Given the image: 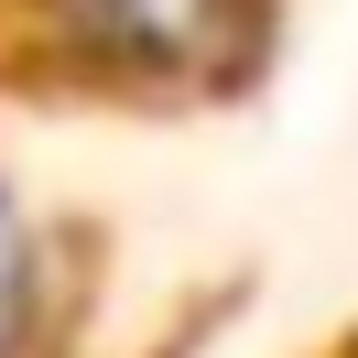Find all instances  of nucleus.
Returning a JSON list of instances; mask_svg holds the SVG:
<instances>
[{"instance_id":"f257e3e1","label":"nucleus","mask_w":358,"mask_h":358,"mask_svg":"<svg viewBox=\"0 0 358 358\" xmlns=\"http://www.w3.org/2000/svg\"><path fill=\"white\" fill-rule=\"evenodd\" d=\"M228 0H87V22L109 33V44H141V55H185L217 33Z\"/></svg>"},{"instance_id":"f03ea898","label":"nucleus","mask_w":358,"mask_h":358,"mask_svg":"<svg viewBox=\"0 0 358 358\" xmlns=\"http://www.w3.org/2000/svg\"><path fill=\"white\" fill-rule=\"evenodd\" d=\"M22 326H33V228L0 196V348H22Z\"/></svg>"}]
</instances>
